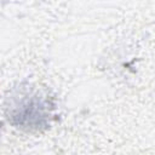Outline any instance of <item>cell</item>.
I'll use <instances>...</instances> for the list:
<instances>
[{"label":"cell","mask_w":155,"mask_h":155,"mask_svg":"<svg viewBox=\"0 0 155 155\" xmlns=\"http://www.w3.org/2000/svg\"><path fill=\"white\" fill-rule=\"evenodd\" d=\"M56 101L48 90L31 82L12 87L5 97L4 114L10 125L25 132H42L56 120Z\"/></svg>","instance_id":"6da1fadb"}]
</instances>
